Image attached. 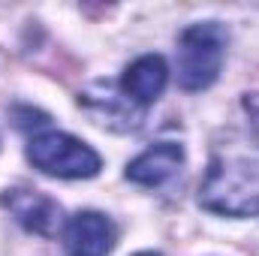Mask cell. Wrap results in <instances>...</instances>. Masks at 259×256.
Masks as SVG:
<instances>
[{
	"label": "cell",
	"instance_id": "1",
	"mask_svg": "<svg viewBox=\"0 0 259 256\" xmlns=\"http://www.w3.org/2000/svg\"><path fill=\"white\" fill-rule=\"evenodd\" d=\"M199 205L226 217L259 214V145L247 139L220 145L199 187Z\"/></svg>",
	"mask_w": 259,
	"mask_h": 256
},
{
	"label": "cell",
	"instance_id": "2",
	"mask_svg": "<svg viewBox=\"0 0 259 256\" xmlns=\"http://www.w3.org/2000/svg\"><path fill=\"white\" fill-rule=\"evenodd\" d=\"M226 55V30L217 21L190 24L178 36V84L184 91H205L217 81Z\"/></svg>",
	"mask_w": 259,
	"mask_h": 256
},
{
	"label": "cell",
	"instance_id": "3",
	"mask_svg": "<svg viewBox=\"0 0 259 256\" xmlns=\"http://www.w3.org/2000/svg\"><path fill=\"white\" fill-rule=\"evenodd\" d=\"M27 160L33 169L55 178H94L103 169V160L91 145L58 130L36 133L27 145Z\"/></svg>",
	"mask_w": 259,
	"mask_h": 256
},
{
	"label": "cell",
	"instance_id": "4",
	"mask_svg": "<svg viewBox=\"0 0 259 256\" xmlns=\"http://www.w3.org/2000/svg\"><path fill=\"white\" fill-rule=\"evenodd\" d=\"M81 109L103 127L112 130H139L142 127V118H145V109L139 103H133L124 91H118L115 84L109 81H97L91 84L84 94H81Z\"/></svg>",
	"mask_w": 259,
	"mask_h": 256
},
{
	"label": "cell",
	"instance_id": "5",
	"mask_svg": "<svg viewBox=\"0 0 259 256\" xmlns=\"http://www.w3.org/2000/svg\"><path fill=\"white\" fill-rule=\"evenodd\" d=\"M118 229L100 211H78L64 226L66 256H109L115 247Z\"/></svg>",
	"mask_w": 259,
	"mask_h": 256
},
{
	"label": "cell",
	"instance_id": "6",
	"mask_svg": "<svg viewBox=\"0 0 259 256\" xmlns=\"http://www.w3.org/2000/svg\"><path fill=\"white\" fill-rule=\"evenodd\" d=\"M3 205L9 208V214L33 235H55L61 229V205L39 190H27V187H15L6 190Z\"/></svg>",
	"mask_w": 259,
	"mask_h": 256
},
{
	"label": "cell",
	"instance_id": "7",
	"mask_svg": "<svg viewBox=\"0 0 259 256\" xmlns=\"http://www.w3.org/2000/svg\"><path fill=\"white\" fill-rule=\"evenodd\" d=\"M181 163H184V148L178 142H157L127 166V178L142 187H160L181 169Z\"/></svg>",
	"mask_w": 259,
	"mask_h": 256
},
{
	"label": "cell",
	"instance_id": "8",
	"mask_svg": "<svg viewBox=\"0 0 259 256\" xmlns=\"http://www.w3.org/2000/svg\"><path fill=\"white\" fill-rule=\"evenodd\" d=\"M166 81H169L166 61L160 55H142V58H136L124 69L121 91L127 94L133 103H139L145 109V106H151V103L160 100V94L166 91Z\"/></svg>",
	"mask_w": 259,
	"mask_h": 256
},
{
	"label": "cell",
	"instance_id": "9",
	"mask_svg": "<svg viewBox=\"0 0 259 256\" xmlns=\"http://www.w3.org/2000/svg\"><path fill=\"white\" fill-rule=\"evenodd\" d=\"M136 256H160V253H151V250H145V253H136Z\"/></svg>",
	"mask_w": 259,
	"mask_h": 256
}]
</instances>
